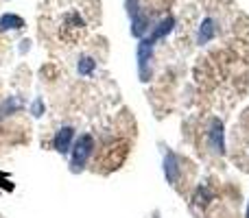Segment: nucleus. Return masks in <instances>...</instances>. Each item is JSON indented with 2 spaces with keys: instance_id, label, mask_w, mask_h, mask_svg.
I'll list each match as a JSON object with an SVG mask.
<instances>
[{
  "instance_id": "nucleus-2",
  "label": "nucleus",
  "mask_w": 249,
  "mask_h": 218,
  "mask_svg": "<svg viewBox=\"0 0 249 218\" xmlns=\"http://www.w3.org/2000/svg\"><path fill=\"white\" fill-rule=\"evenodd\" d=\"M208 144H210V149L214 151V153L223 155L225 153V131H223V122L216 118L210 120V124H208Z\"/></svg>"
},
{
  "instance_id": "nucleus-12",
  "label": "nucleus",
  "mask_w": 249,
  "mask_h": 218,
  "mask_svg": "<svg viewBox=\"0 0 249 218\" xmlns=\"http://www.w3.org/2000/svg\"><path fill=\"white\" fill-rule=\"evenodd\" d=\"M247 218H249V207H247Z\"/></svg>"
},
{
  "instance_id": "nucleus-8",
  "label": "nucleus",
  "mask_w": 249,
  "mask_h": 218,
  "mask_svg": "<svg viewBox=\"0 0 249 218\" xmlns=\"http://www.w3.org/2000/svg\"><path fill=\"white\" fill-rule=\"evenodd\" d=\"M22 107H24V103H22L18 96H9V99H4L2 103H0V120H4L7 116H13Z\"/></svg>"
},
{
  "instance_id": "nucleus-11",
  "label": "nucleus",
  "mask_w": 249,
  "mask_h": 218,
  "mask_svg": "<svg viewBox=\"0 0 249 218\" xmlns=\"http://www.w3.org/2000/svg\"><path fill=\"white\" fill-rule=\"evenodd\" d=\"M44 109H46V107H44V101L42 99H35L33 105H31V114H33L35 118H39V116L44 114Z\"/></svg>"
},
{
  "instance_id": "nucleus-4",
  "label": "nucleus",
  "mask_w": 249,
  "mask_h": 218,
  "mask_svg": "<svg viewBox=\"0 0 249 218\" xmlns=\"http://www.w3.org/2000/svg\"><path fill=\"white\" fill-rule=\"evenodd\" d=\"M151 55H153V44L149 39H142L140 46H138V72H140V79L142 81H149V64H151Z\"/></svg>"
},
{
  "instance_id": "nucleus-1",
  "label": "nucleus",
  "mask_w": 249,
  "mask_h": 218,
  "mask_svg": "<svg viewBox=\"0 0 249 218\" xmlns=\"http://www.w3.org/2000/svg\"><path fill=\"white\" fill-rule=\"evenodd\" d=\"M96 151V142L90 133H81V135L74 140L72 149H70V170L72 172H81L88 166L90 157Z\"/></svg>"
},
{
  "instance_id": "nucleus-10",
  "label": "nucleus",
  "mask_w": 249,
  "mask_h": 218,
  "mask_svg": "<svg viewBox=\"0 0 249 218\" xmlns=\"http://www.w3.org/2000/svg\"><path fill=\"white\" fill-rule=\"evenodd\" d=\"M22 26H24V22H22V17H18V16H2L0 17V31L22 29Z\"/></svg>"
},
{
  "instance_id": "nucleus-9",
  "label": "nucleus",
  "mask_w": 249,
  "mask_h": 218,
  "mask_svg": "<svg viewBox=\"0 0 249 218\" xmlns=\"http://www.w3.org/2000/svg\"><path fill=\"white\" fill-rule=\"evenodd\" d=\"M94 70H96V61L92 59V57H81V59H79V64H77V72L81 74V77L90 79L92 74H94Z\"/></svg>"
},
{
  "instance_id": "nucleus-6",
  "label": "nucleus",
  "mask_w": 249,
  "mask_h": 218,
  "mask_svg": "<svg viewBox=\"0 0 249 218\" xmlns=\"http://www.w3.org/2000/svg\"><path fill=\"white\" fill-rule=\"evenodd\" d=\"M214 35H216V22L212 20V17H206L197 31V44L203 46V44H208L210 39H214Z\"/></svg>"
},
{
  "instance_id": "nucleus-7",
  "label": "nucleus",
  "mask_w": 249,
  "mask_h": 218,
  "mask_svg": "<svg viewBox=\"0 0 249 218\" xmlns=\"http://www.w3.org/2000/svg\"><path fill=\"white\" fill-rule=\"evenodd\" d=\"M173 26H175V20H173L171 16H168V17H164V20L160 22V24L155 26L153 31H151V35H149V37H146V39H149V42L155 46V42H160V39H164L168 33H171V31H173Z\"/></svg>"
},
{
  "instance_id": "nucleus-3",
  "label": "nucleus",
  "mask_w": 249,
  "mask_h": 218,
  "mask_svg": "<svg viewBox=\"0 0 249 218\" xmlns=\"http://www.w3.org/2000/svg\"><path fill=\"white\" fill-rule=\"evenodd\" d=\"M74 140H77L74 129L72 127H61V129H57L55 137H53V149L61 155H68L70 149H72V144H74Z\"/></svg>"
},
{
  "instance_id": "nucleus-5",
  "label": "nucleus",
  "mask_w": 249,
  "mask_h": 218,
  "mask_svg": "<svg viewBox=\"0 0 249 218\" xmlns=\"http://www.w3.org/2000/svg\"><path fill=\"white\" fill-rule=\"evenodd\" d=\"M164 175H166V181L171 185H177L181 175V166H179V157H177L173 151H168L166 157H164Z\"/></svg>"
}]
</instances>
